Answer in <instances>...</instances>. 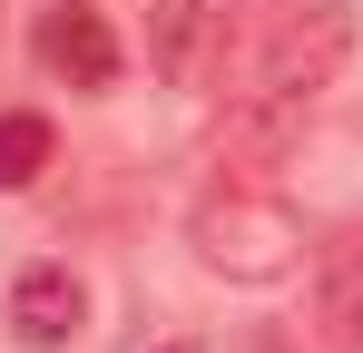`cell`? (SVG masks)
I'll return each mask as SVG.
<instances>
[{
  "instance_id": "2",
  "label": "cell",
  "mask_w": 363,
  "mask_h": 353,
  "mask_svg": "<svg viewBox=\"0 0 363 353\" xmlns=\"http://www.w3.org/2000/svg\"><path fill=\"white\" fill-rule=\"evenodd\" d=\"M344 59H354V10H344V0H304L295 20L265 40V59H255V99H275V108H314V99L334 89Z\"/></svg>"
},
{
  "instance_id": "8",
  "label": "cell",
  "mask_w": 363,
  "mask_h": 353,
  "mask_svg": "<svg viewBox=\"0 0 363 353\" xmlns=\"http://www.w3.org/2000/svg\"><path fill=\"white\" fill-rule=\"evenodd\" d=\"M157 353H196V344H157Z\"/></svg>"
},
{
  "instance_id": "5",
  "label": "cell",
  "mask_w": 363,
  "mask_h": 353,
  "mask_svg": "<svg viewBox=\"0 0 363 353\" xmlns=\"http://www.w3.org/2000/svg\"><path fill=\"white\" fill-rule=\"evenodd\" d=\"M324 344L363 353V235L324 255Z\"/></svg>"
},
{
  "instance_id": "4",
  "label": "cell",
  "mask_w": 363,
  "mask_h": 353,
  "mask_svg": "<svg viewBox=\"0 0 363 353\" xmlns=\"http://www.w3.org/2000/svg\"><path fill=\"white\" fill-rule=\"evenodd\" d=\"M79 314H89V294H79L69 265H30V275L10 285V334H20V344H69Z\"/></svg>"
},
{
  "instance_id": "6",
  "label": "cell",
  "mask_w": 363,
  "mask_h": 353,
  "mask_svg": "<svg viewBox=\"0 0 363 353\" xmlns=\"http://www.w3.org/2000/svg\"><path fill=\"white\" fill-rule=\"evenodd\" d=\"M40 167H50V118L0 108V186H30Z\"/></svg>"
},
{
  "instance_id": "1",
  "label": "cell",
  "mask_w": 363,
  "mask_h": 353,
  "mask_svg": "<svg viewBox=\"0 0 363 353\" xmlns=\"http://www.w3.org/2000/svg\"><path fill=\"white\" fill-rule=\"evenodd\" d=\"M186 235H196V255H206L216 275H236V285H275V275H295V255H304L295 206L265 196V186H216V196L186 216Z\"/></svg>"
},
{
  "instance_id": "3",
  "label": "cell",
  "mask_w": 363,
  "mask_h": 353,
  "mask_svg": "<svg viewBox=\"0 0 363 353\" xmlns=\"http://www.w3.org/2000/svg\"><path fill=\"white\" fill-rule=\"evenodd\" d=\"M40 59L60 69L69 89H108L118 79V30L89 0H60V10H40Z\"/></svg>"
},
{
  "instance_id": "7",
  "label": "cell",
  "mask_w": 363,
  "mask_h": 353,
  "mask_svg": "<svg viewBox=\"0 0 363 353\" xmlns=\"http://www.w3.org/2000/svg\"><path fill=\"white\" fill-rule=\"evenodd\" d=\"M186 50H196V0H157V59L186 69Z\"/></svg>"
}]
</instances>
